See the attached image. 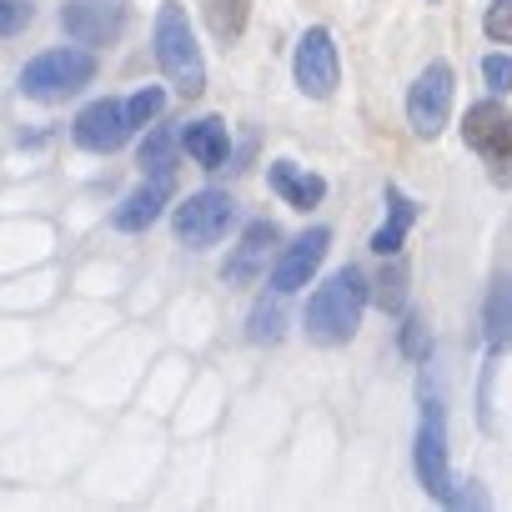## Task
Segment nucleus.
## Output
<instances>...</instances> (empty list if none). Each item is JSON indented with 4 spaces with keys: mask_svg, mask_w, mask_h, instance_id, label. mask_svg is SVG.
I'll list each match as a JSON object with an SVG mask.
<instances>
[{
    "mask_svg": "<svg viewBox=\"0 0 512 512\" xmlns=\"http://www.w3.org/2000/svg\"><path fill=\"white\" fill-rule=\"evenodd\" d=\"M367 297H372V292H367L362 267L332 272V277L312 292V302H307V317H302L307 342H317V347H347V342L357 337V327H362Z\"/></svg>",
    "mask_w": 512,
    "mask_h": 512,
    "instance_id": "nucleus-1",
    "label": "nucleus"
},
{
    "mask_svg": "<svg viewBox=\"0 0 512 512\" xmlns=\"http://www.w3.org/2000/svg\"><path fill=\"white\" fill-rule=\"evenodd\" d=\"M412 462H417V482L427 487V497H437L442 507H487V497L482 492H462V482L452 477V467H447V417H442V397L432 392L427 397V387H422V427H417V452H412Z\"/></svg>",
    "mask_w": 512,
    "mask_h": 512,
    "instance_id": "nucleus-2",
    "label": "nucleus"
},
{
    "mask_svg": "<svg viewBox=\"0 0 512 512\" xmlns=\"http://www.w3.org/2000/svg\"><path fill=\"white\" fill-rule=\"evenodd\" d=\"M156 61L186 101L206 91V61H201V46L191 36V21H186L181 0H166V6L156 11Z\"/></svg>",
    "mask_w": 512,
    "mask_h": 512,
    "instance_id": "nucleus-3",
    "label": "nucleus"
},
{
    "mask_svg": "<svg viewBox=\"0 0 512 512\" xmlns=\"http://www.w3.org/2000/svg\"><path fill=\"white\" fill-rule=\"evenodd\" d=\"M91 81H96V56L81 51V46H56V51H41V56L21 71V96L56 106V101L86 91Z\"/></svg>",
    "mask_w": 512,
    "mask_h": 512,
    "instance_id": "nucleus-4",
    "label": "nucleus"
},
{
    "mask_svg": "<svg viewBox=\"0 0 512 512\" xmlns=\"http://www.w3.org/2000/svg\"><path fill=\"white\" fill-rule=\"evenodd\" d=\"M462 141L487 166L497 186H512V111L502 101H477L462 116Z\"/></svg>",
    "mask_w": 512,
    "mask_h": 512,
    "instance_id": "nucleus-5",
    "label": "nucleus"
},
{
    "mask_svg": "<svg viewBox=\"0 0 512 512\" xmlns=\"http://www.w3.org/2000/svg\"><path fill=\"white\" fill-rule=\"evenodd\" d=\"M171 226H176V236L186 241V246H216L231 226H236V201L226 196V191H216V186H206V191H191L176 211H171Z\"/></svg>",
    "mask_w": 512,
    "mask_h": 512,
    "instance_id": "nucleus-6",
    "label": "nucleus"
},
{
    "mask_svg": "<svg viewBox=\"0 0 512 512\" xmlns=\"http://www.w3.org/2000/svg\"><path fill=\"white\" fill-rule=\"evenodd\" d=\"M292 76H297V91H302V96H312V101H332V96H337L342 61H337V41H332V31H327V26H312V31L297 41Z\"/></svg>",
    "mask_w": 512,
    "mask_h": 512,
    "instance_id": "nucleus-7",
    "label": "nucleus"
},
{
    "mask_svg": "<svg viewBox=\"0 0 512 512\" xmlns=\"http://www.w3.org/2000/svg\"><path fill=\"white\" fill-rule=\"evenodd\" d=\"M447 116H452V66L447 61H427V71L407 91V121H412V131L422 141H437Z\"/></svg>",
    "mask_w": 512,
    "mask_h": 512,
    "instance_id": "nucleus-8",
    "label": "nucleus"
},
{
    "mask_svg": "<svg viewBox=\"0 0 512 512\" xmlns=\"http://www.w3.org/2000/svg\"><path fill=\"white\" fill-rule=\"evenodd\" d=\"M61 26L76 46H116L126 36V0H66Z\"/></svg>",
    "mask_w": 512,
    "mask_h": 512,
    "instance_id": "nucleus-9",
    "label": "nucleus"
},
{
    "mask_svg": "<svg viewBox=\"0 0 512 512\" xmlns=\"http://www.w3.org/2000/svg\"><path fill=\"white\" fill-rule=\"evenodd\" d=\"M272 256H277V226L272 221H251L236 241V251L226 256V287H251V282H262L267 267H272Z\"/></svg>",
    "mask_w": 512,
    "mask_h": 512,
    "instance_id": "nucleus-10",
    "label": "nucleus"
},
{
    "mask_svg": "<svg viewBox=\"0 0 512 512\" xmlns=\"http://www.w3.org/2000/svg\"><path fill=\"white\" fill-rule=\"evenodd\" d=\"M327 246H332V231L327 226H312L307 236H297L277 262H272V287L287 297V292H302L307 282H312V272L322 267V256H327Z\"/></svg>",
    "mask_w": 512,
    "mask_h": 512,
    "instance_id": "nucleus-11",
    "label": "nucleus"
},
{
    "mask_svg": "<svg viewBox=\"0 0 512 512\" xmlns=\"http://www.w3.org/2000/svg\"><path fill=\"white\" fill-rule=\"evenodd\" d=\"M76 141L96 156H111L131 141V121H126V106L121 101H91L81 116H76Z\"/></svg>",
    "mask_w": 512,
    "mask_h": 512,
    "instance_id": "nucleus-12",
    "label": "nucleus"
},
{
    "mask_svg": "<svg viewBox=\"0 0 512 512\" xmlns=\"http://www.w3.org/2000/svg\"><path fill=\"white\" fill-rule=\"evenodd\" d=\"M267 181H272V191H277L287 206H297V211L327 201V181H322L317 171L297 166V161H272V166H267Z\"/></svg>",
    "mask_w": 512,
    "mask_h": 512,
    "instance_id": "nucleus-13",
    "label": "nucleus"
},
{
    "mask_svg": "<svg viewBox=\"0 0 512 512\" xmlns=\"http://www.w3.org/2000/svg\"><path fill=\"white\" fill-rule=\"evenodd\" d=\"M181 146H186V156H191L201 171H221L226 156H231V131H226V121L206 116V121H191V126L181 131Z\"/></svg>",
    "mask_w": 512,
    "mask_h": 512,
    "instance_id": "nucleus-14",
    "label": "nucleus"
},
{
    "mask_svg": "<svg viewBox=\"0 0 512 512\" xmlns=\"http://www.w3.org/2000/svg\"><path fill=\"white\" fill-rule=\"evenodd\" d=\"M171 201V186L166 181H141L121 206H116V216H111V226L116 231H146L156 216H161V206Z\"/></svg>",
    "mask_w": 512,
    "mask_h": 512,
    "instance_id": "nucleus-15",
    "label": "nucleus"
},
{
    "mask_svg": "<svg viewBox=\"0 0 512 512\" xmlns=\"http://www.w3.org/2000/svg\"><path fill=\"white\" fill-rule=\"evenodd\" d=\"M412 221H417V201H412L407 191L387 186V221L377 226L372 251H377V256H397V251H402V241H407V231H412Z\"/></svg>",
    "mask_w": 512,
    "mask_h": 512,
    "instance_id": "nucleus-16",
    "label": "nucleus"
},
{
    "mask_svg": "<svg viewBox=\"0 0 512 512\" xmlns=\"http://www.w3.org/2000/svg\"><path fill=\"white\" fill-rule=\"evenodd\" d=\"M482 332H487V347L492 357L497 352H512V277H497L487 302H482Z\"/></svg>",
    "mask_w": 512,
    "mask_h": 512,
    "instance_id": "nucleus-17",
    "label": "nucleus"
},
{
    "mask_svg": "<svg viewBox=\"0 0 512 512\" xmlns=\"http://www.w3.org/2000/svg\"><path fill=\"white\" fill-rule=\"evenodd\" d=\"M201 16L221 46H236L246 31V16H251V0H201Z\"/></svg>",
    "mask_w": 512,
    "mask_h": 512,
    "instance_id": "nucleus-18",
    "label": "nucleus"
},
{
    "mask_svg": "<svg viewBox=\"0 0 512 512\" xmlns=\"http://www.w3.org/2000/svg\"><path fill=\"white\" fill-rule=\"evenodd\" d=\"M141 176L146 181H176V136L166 131V126H156V131H146V141H141Z\"/></svg>",
    "mask_w": 512,
    "mask_h": 512,
    "instance_id": "nucleus-19",
    "label": "nucleus"
},
{
    "mask_svg": "<svg viewBox=\"0 0 512 512\" xmlns=\"http://www.w3.org/2000/svg\"><path fill=\"white\" fill-rule=\"evenodd\" d=\"M282 332H287V312H282V292L272 287V297H262V302L251 307V317H246V337H251L256 347H277Z\"/></svg>",
    "mask_w": 512,
    "mask_h": 512,
    "instance_id": "nucleus-20",
    "label": "nucleus"
},
{
    "mask_svg": "<svg viewBox=\"0 0 512 512\" xmlns=\"http://www.w3.org/2000/svg\"><path fill=\"white\" fill-rule=\"evenodd\" d=\"M397 342H402V357H407V362H427V357H432V332H427V317H422V312H407V322H402Z\"/></svg>",
    "mask_w": 512,
    "mask_h": 512,
    "instance_id": "nucleus-21",
    "label": "nucleus"
},
{
    "mask_svg": "<svg viewBox=\"0 0 512 512\" xmlns=\"http://www.w3.org/2000/svg\"><path fill=\"white\" fill-rule=\"evenodd\" d=\"M387 262H392V256H387ZM372 297H377L382 312H402V307H407V272L392 262V267L377 277V292H372Z\"/></svg>",
    "mask_w": 512,
    "mask_h": 512,
    "instance_id": "nucleus-22",
    "label": "nucleus"
},
{
    "mask_svg": "<svg viewBox=\"0 0 512 512\" xmlns=\"http://www.w3.org/2000/svg\"><path fill=\"white\" fill-rule=\"evenodd\" d=\"M161 106H166V91H161V86H141V91L126 101V121H131V131H136V126H151V121L161 116Z\"/></svg>",
    "mask_w": 512,
    "mask_h": 512,
    "instance_id": "nucleus-23",
    "label": "nucleus"
},
{
    "mask_svg": "<svg viewBox=\"0 0 512 512\" xmlns=\"http://www.w3.org/2000/svg\"><path fill=\"white\" fill-rule=\"evenodd\" d=\"M482 31H487L497 46H512V0H492L487 16H482Z\"/></svg>",
    "mask_w": 512,
    "mask_h": 512,
    "instance_id": "nucleus-24",
    "label": "nucleus"
},
{
    "mask_svg": "<svg viewBox=\"0 0 512 512\" xmlns=\"http://www.w3.org/2000/svg\"><path fill=\"white\" fill-rule=\"evenodd\" d=\"M31 16H36L31 0H0V36H21L31 26Z\"/></svg>",
    "mask_w": 512,
    "mask_h": 512,
    "instance_id": "nucleus-25",
    "label": "nucleus"
},
{
    "mask_svg": "<svg viewBox=\"0 0 512 512\" xmlns=\"http://www.w3.org/2000/svg\"><path fill=\"white\" fill-rule=\"evenodd\" d=\"M482 81L492 86V96L512 91V56H487L482 61Z\"/></svg>",
    "mask_w": 512,
    "mask_h": 512,
    "instance_id": "nucleus-26",
    "label": "nucleus"
}]
</instances>
